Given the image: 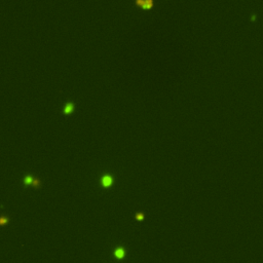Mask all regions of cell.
I'll use <instances>...</instances> for the list:
<instances>
[{"mask_svg":"<svg viewBox=\"0 0 263 263\" xmlns=\"http://www.w3.org/2000/svg\"><path fill=\"white\" fill-rule=\"evenodd\" d=\"M136 218H137V219H139V220H141V219H143V218H144V215L142 214V213H138V214L136 215Z\"/></svg>","mask_w":263,"mask_h":263,"instance_id":"7","label":"cell"},{"mask_svg":"<svg viewBox=\"0 0 263 263\" xmlns=\"http://www.w3.org/2000/svg\"><path fill=\"white\" fill-rule=\"evenodd\" d=\"M73 109H74V106H73V104H67L66 105V107H65V109H64V112L65 113H71L72 111H73Z\"/></svg>","mask_w":263,"mask_h":263,"instance_id":"5","label":"cell"},{"mask_svg":"<svg viewBox=\"0 0 263 263\" xmlns=\"http://www.w3.org/2000/svg\"><path fill=\"white\" fill-rule=\"evenodd\" d=\"M113 183V177L112 176H104L102 178V185L107 187V186L112 185Z\"/></svg>","mask_w":263,"mask_h":263,"instance_id":"2","label":"cell"},{"mask_svg":"<svg viewBox=\"0 0 263 263\" xmlns=\"http://www.w3.org/2000/svg\"><path fill=\"white\" fill-rule=\"evenodd\" d=\"M24 184L25 185H33L35 188H38V187H40L41 183L38 179H33L32 177L27 176L24 179Z\"/></svg>","mask_w":263,"mask_h":263,"instance_id":"1","label":"cell"},{"mask_svg":"<svg viewBox=\"0 0 263 263\" xmlns=\"http://www.w3.org/2000/svg\"><path fill=\"white\" fill-rule=\"evenodd\" d=\"M7 223H8V219L5 218V217L0 219V225H6Z\"/></svg>","mask_w":263,"mask_h":263,"instance_id":"6","label":"cell"},{"mask_svg":"<svg viewBox=\"0 0 263 263\" xmlns=\"http://www.w3.org/2000/svg\"><path fill=\"white\" fill-rule=\"evenodd\" d=\"M137 3L140 4V5H142L143 7L149 8V7L152 5V0H137Z\"/></svg>","mask_w":263,"mask_h":263,"instance_id":"3","label":"cell"},{"mask_svg":"<svg viewBox=\"0 0 263 263\" xmlns=\"http://www.w3.org/2000/svg\"><path fill=\"white\" fill-rule=\"evenodd\" d=\"M115 257L118 258V259L123 258L124 257V251H123V249H121L120 247L118 248V249L115 251Z\"/></svg>","mask_w":263,"mask_h":263,"instance_id":"4","label":"cell"}]
</instances>
